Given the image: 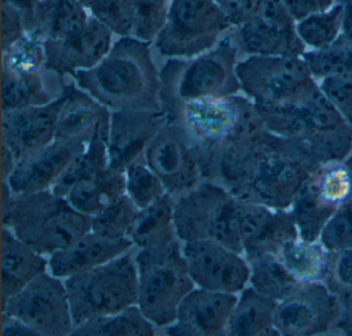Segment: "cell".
Instances as JSON below:
<instances>
[{"mask_svg": "<svg viewBox=\"0 0 352 336\" xmlns=\"http://www.w3.org/2000/svg\"><path fill=\"white\" fill-rule=\"evenodd\" d=\"M321 165L300 142L263 127L224 149L205 180L222 185L242 201L289 210Z\"/></svg>", "mask_w": 352, "mask_h": 336, "instance_id": "obj_1", "label": "cell"}, {"mask_svg": "<svg viewBox=\"0 0 352 336\" xmlns=\"http://www.w3.org/2000/svg\"><path fill=\"white\" fill-rule=\"evenodd\" d=\"M72 77L75 84L111 112L162 110L160 72L149 43L122 36L98 65Z\"/></svg>", "mask_w": 352, "mask_h": 336, "instance_id": "obj_2", "label": "cell"}, {"mask_svg": "<svg viewBox=\"0 0 352 336\" xmlns=\"http://www.w3.org/2000/svg\"><path fill=\"white\" fill-rule=\"evenodd\" d=\"M162 110L184 129L195 145L204 180L224 149L265 127L252 101L239 94L173 103L162 106Z\"/></svg>", "mask_w": 352, "mask_h": 336, "instance_id": "obj_3", "label": "cell"}, {"mask_svg": "<svg viewBox=\"0 0 352 336\" xmlns=\"http://www.w3.org/2000/svg\"><path fill=\"white\" fill-rule=\"evenodd\" d=\"M1 207L3 227L47 258L71 246L91 229V218L51 189L13 195L3 182Z\"/></svg>", "mask_w": 352, "mask_h": 336, "instance_id": "obj_4", "label": "cell"}, {"mask_svg": "<svg viewBox=\"0 0 352 336\" xmlns=\"http://www.w3.org/2000/svg\"><path fill=\"white\" fill-rule=\"evenodd\" d=\"M267 129L296 140L321 162H344L352 147V127L321 88L296 104L256 107Z\"/></svg>", "mask_w": 352, "mask_h": 336, "instance_id": "obj_5", "label": "cell"}, {"mask_svg": "<svg viewBox=\"0 0 352 336\" xmlns=\"http://www.w3.org/2000/svg\"><path fill=\"white\" fill-rule=\"evenodd\" d=\"M135 259L139 280L137 305L157 330L164 329L176 321L179 305L195 288L182 241L175 238L137 249Z\"/></svg>", "mask_w": 352, "mask_h": 336, "instance_id": "obj_6", "label": "cell"}, {"mask_svg": "<svg viewBox=\"0 0 352 336\" xmlns=\"http://www.w3.org/2000/svg\"><path fill=\"white\" fill-rule=\"evenodd\" d=\"M239 49L226 36L211 50L191 59H168L160 71L162 105L239 94Z\"/></svg>", "mask_w": 352, "mask_h": 336, "instance_id": "obj_7", "label": "cell"}, {"mask_svg": "<svg viewBox=\"0 0 352 336\" xmlns=\"http://www.w3.org/2000/svg\"><path fill=\"white\" fill-rule=\"evenodd\" d=\"M135 251L63 280L75 328L94 317L114 315L137 305Z\"/></svg>", "mask_w": 352, "mask_h": 336, "instance_id": "obj_8", "label": "cell"}, {"mask_svg": "<svg viewBox=\"0 0 352 336\" xmlns=\"http://www.w3.org/2000/svg\"><path fill=\"white\" fill-rule=\"evenodd\" d=\"M238 205V198L226 187L212 181H201L175 199L177 236L182 242L215 241L243 255Z\"/></svg>", "mask_w": 352, "mask_h": 336, "instance_id": "obj_9", "label": "cell"}, {"mask_svg": "<svg viewBox=\"0 0 352 336\" xmlns=\"http://www.w3.org/2000/svg\"><path fill=\"white\" fill-rule=\"evenodd\" d=\"M236 75L241 92L259 108L296 104L320 88L302 56H247Z\"/></svg>", "mask_w": 352, "mask_h": 336, "instance_id": "obj_10", "label": "cell"}, {"mask_svg": "<svg viewBox=\"0 0 352 336\" xmlns=\"http://www.w3.org/2000/svg\"><path fill=\"white\" fill-rule=\"evenodd\" d=\"M232 24L213 0H170L156 49L166 59H191L211 50Z\"/></svg>", "mask_w": 352, "mask_h": 336, "instance_id": "obj_11", "label": "cell"}, {"mask_svg": "<svg viewBox=\"0 0 352 336\" xmlns=\"http://www.w3.org/2000/svg\"><path fill=\"white\" fill-rule=\"evenodd\" d=\"M1 313L19 319L38 336L72 335L75 329L65 280L49 271L1 303Z\"/></svg>", "mask_w": 352, "mask_h": 336, "instance_id": "obj_12", "label": "cell"}, {"mask_svg": "<svg viewBox=\"0 0 352 336\" xmlns=\"http://www.w3.org/2000/svg\"><path fill=\"white\" fill-rule=\"evenodd\" d=\"M352 193V175L344 162L321 165L305 183L289 211L298 237L319 240L321 232L336 210Z\"/></svg>", "mask_w": 352, "mask_h": 336, "instance_id": "obj_13", "label": "cell"}, {"mask_svg": "<svg viewBox=\"0 0 352 336\" xmlns=\"http://www.w3.org/2000/svg\"><path fill=\"white\" fill-rule=\"evenodd\" d=\"M236 28L232 39L247 56H302L306 52L296 21L282 0H258L250 17Z\"/></svg>", "mask_w": 352, "mask_h": 336, "instance_id": "obj_14", "label": "cell"}, {"mask_svg": "<svg viewBox=\"0 0 352 336\" xmlns=\"http://www.w3.org/2000/svg\"><path fill=\"white\" fill-rule=\"evenodd\" d=\"M146 162L157 175L166 193L174 199L204 180L195 145L184 129L168 117L166 125L144 154Z\"/></svg>", "mask_w": 352, "mask_h": 336, "instance_id": "obj_15", "label": "cell"}, {"mask_svg": "<svg viewBox=\"0 0 352 336\" xmlns=\"http://www.w3.org/2000/svg\"><path fill=\"white\" fill-rule=\"evenodd\" d=\"M342 311L341 301L323 282H307L278 302L274 325L279 335H323L335 331Z\"/></svg>", "mask_w": 352, "mask_h": 336, "instance_id": "obj_16", "label": "cell"}, {"mask_svg": "<svg viewBox=\"0 0 352 336\" xmlns=\"http://www.w3.org/2000/svg\"><path fill=\"white\" fill-rule=\"evenodd\" d=\"M189 275L197 288L240 294L250 280L244 255L212 240L182 242Z\"/></svg>", "mask_w": 352, "mask_h": 336, "instance_id": "obj_17", "label": "cell"}, {"mask_svg": "<svg viewBox=\"0 0 352 336\" xmlns=\"http://www.w3.org/2000/svg\"><path fill=\"white\" fill-rule=\"evenodd\" d=\"M238 213L243 255L247 260L279 255L286 243L300 238L289 210L274 209L239 199Z\"/></svg>", "mask_w": 352, "mask_h": 336, "instance_id": "obj_18", "label": "cell"}, {"mask_svg": "<svg viewBox=\"0 0 352 336\" xmlns=\"http://www.w3.org/2000/svg\"><path fill=\"white\" fill-rule=\"evenodd\" d=\"M65 101V92L58 100L44 106L1 111V145L12 152L16 162L55 141Z\"/></svg>", "mask_w": 352, "mask_h": 336, "instance_id": "obj_19", "label": "cell"}, {"mask_svg": "<svg viewBox=\"0 0 352 336\" xmlns=\"http://www.w3.org/2000/svg\"><path fill=\"white\" fill-rule=\"evenodd\" d=\"M168 121L164 110H120L111 113L109 167L123 171L145 154Z\"/></svg>", "mask_w": 352, "mask_h": 336, "instance_id": "obj_20", "label": "cell"}, {"mask_svg": "<svg viewBox=\"0 0 352 336\" xmlns=\"http://www.w3.org/2000/svg\"><path fill=\"white\" fill-rule=\"evenodd\" d=\"M239 296L195 286L179 305L176 321L162 329L172 336H223Z\"/></svg>", "mask_w": 352, "mask_h": 336, "instance_id": "obj_21", "label": "cell"}, {"mask_svg": "<svg viewBox=\"0 0 352 336\" xmlns=\"http://www.w3.org/2000/svg\"><path fill=\"white\" fill-rule=\"evenodd\" d=\"M113 34L102 22L90 16L85 28L74 36L44 41L45 65L63 76L92 69L110 52Z\"/></svg>", "mask_w": 352, "mask_h": 336, "instance_id": "obj_22", "label": "cell"}, {"mask_svg": "<svg viewBox=\"0 0 352 336\" xmlns=\"http://www.w3.org/2000/svg\"><path fill=\"white\" fill-rule=\"evenodd\" d=\"M87 143L55 140L46 147L19 160L9 178L3 182L9 187L13 195L49 191Z\"/></svg>", "mask_w": 352, "mask_h": 336, "instance_id": "obj_23", "label": "cell"}, {"mask_svg": "<svg viewBox=\"0 0 352 336\" xmlns=\"http://www.w3.org/2000/svg\"><path fill=\"white\" fill-rule=\"evenodd\" d=\"M135 249L131 239L111 238L86 233L79 240L49 258V272L65 280L69 276L108 263Z\"/></svg>", "mask_w": 352, "mask_h": 336, "instance_id": "obj_24", "label": "cell"}, {"mask_svg": "<svg viewBox=\"0 0 352 336\" xmlns=\"http://www.w3.org/2000/svg\"><path fill=\"white\" fill-rule=\"evenodd\" d=\"M67 87L63 75L46 65L28 72L3 69L1 111L51 104L65 94Z\"/></svg>", "mask_w": 352, "mask_h": 336, "instance_id": "obj_25", "label": "cell"}, {"mask_svg": "<svg viewBox=\"0 0 352 336\" xmlns=\"http://www.w3.org/2000/svg\"><path fill=\"white\" fill-rule=\"evenodd\" d=\"M111 113L75 83L69 84L58 117L55 140L89 142L100 129L110 125Z\"/></svg>", "mask_w": 352, "mask_h": 336, "instance_id": "obj_26", "label": "cell"}, {"mask_svg": "<svg viewBox=\"0 0 352 336\" xmlns=\"http://www.w3.org/2000/svg\"><path fill=\"white\" fill-rule=\"evenodd\" d=\"M49 271V258L20 240L11 230L1 231V303L18 294L38 275Z\"/></svg>", "mask_w": 352, "mask_h": 336, "instance_id": "obj_27", "label": "cell"}, {"mask_svg": "<svg viewBox=\"0 0 352 336\" xmlns=\"http://www.w3.org/2000/svg\"><path fill=\"white\" fill-rule=\"evenodd\" d=\"M124 195L125 173L108 167L91 178L74 185L65 199L80 213L94 218Z\"/></svg>", "mask_w": 352, "mask_h": 336, "instance_id": "obj_28", "label": "cell"}, {"mask_svg": "<svg viewBox=\"0 0 352 336\" xmlns=\"http://www.w3.org/2000/svg\"><path fill=\"white\" fill-rule=\"evenodd\" d=\"M277 301L259 294L247 286L239 296L228 326L226 335H279L274 325Z\"/></svg>", "mask_w": 352, "mask_h": 336, "instance_id": "obj_29", "label": "cell"}, {"mask_svg": "<svg viewBox=\"0 0 352 336\" xmlns=\"http://www.w3.org/2000/svg\"><path fill=\"white\" fill-rule=\"evenodd\" d=\"M174 210L175 199L168 193L148 207L140 209L127 234L135 249H148L178 238Z\"/></svg>", "mask_w": 352, "mask_h": 336, "instance_id": "obj_30", "label": "cell"}, {"mask_svg": "<svg viewBox=\"0 0 352 336\" xmlns=\"http://www.w3.org/2000/svg\"><path fill=\"white\" fill-rule=\"evenodd\" d=\"M87 10L76 0H42L34 32L44 41L69 38L85 28L91 16Z\"/></svg>", "mask_w": 352, "mask_h": 336, "instance_id": "obj_31", "label": "cell"}, {"mask_svg": "<svg viewBox=\"0 0 352 336\" xmlns=\"http://www.w3.org/2000/svg\"><path fill=\"white\" fill-rule=\"evenodd\" d=\"M247 261L250 265V286L277 302L287 298L304 284L294 277L278 255H257Z\"/></svg>", "mask_w": 352, "mask_h": 336, "instance_id": "obj_32", "label": "cell"}, {"mask_svg": "<svg viewBox=\"0 0 352 336\" xmlns=\"http://www.w3.org/2000/svg\"><path fill=\"white\" fill-rule=\"evenodd\" d=\"M329 255L320 241L298 238L286 243L279 258L300 282H323L329 268Z\"/></svg>", "mask_w": 352, "mask_h": 336, "instance_id": "obj_33", "label": "cell"}, {"mask_svg": "<svg viewBox=\"0 0 352 336\" xmlns=\"http://www.w3.org/2000/svg\"><path fill=\"white\" fill-rule=\"evenodd\" d=\"M110 125L100 129L86 147L74 158L63 176L51 189L53 193L65 197L69 189L109 167L108 138Z\"/></svg>", "mask_w": 352, "mask_h": 336, "instance_id": "obj_34", "label": "cell"}, {"mask_svg": "<svg viewBox=\"0 0 352 336\" xmlns=\"http://www.w3.org/2000/svg\"><path fill=\"white\" fill-rule=\"evenodd\" d=\"M157 328L133 305L114 315L94 317L74 329L76 336H153Z\"/></svg>", "mask_w": 352, "mask_h": 336, "instance_id": "obj_35", "label": "cell"}, {"mask_svg": "<svg viewBox=\"0 0 352 336\" xmlns=\"http://www.w3.org/2000/svg\"><path fill=\"white\" fill-rule=\"evenodd\" d=\"M343 10L339 3L327 11L309 16L296 23V32L305 46L321 50L333 45L341 36Z\"/></svg>", "mask_w": 352, "mask_h": 336, "instance_id": "obj_36", "label": "cell"}, {"mask_svg": "<svg viewBox=\"0 0 352 336\" xmlns=\"http://www.w3.org/2000/svg\"><path fill=\"white\" fill-rule=\"evenodd\" d=\"M126 195L139 209H144L166 195V187L141 156L124 171Z\"/></svg>", "mask_w": 352, "mask_h": 336, "instance_id": "obj_37", "label": "cell"}, {"mask_svg": "<svg viewBox=\"0 0 352 336\" xmlns=\"http://www.w3.org/2000/svg\"><path fill=\"white\" fill-rule=\"evenodd\" d=\"M302 59L317 79L352 75V43L341 36L327 48L305 52Z\"/></svg>", "mask_w": 352, "mask_h": 336, "instance_id": "obj_38", "label": "cell"}, {"mask_svg": "<svg viewBox=\"0 0 352 336\" xmlns=\"http://www.w3.org/2000/svg\"><path fill=\"white\" fill-rule=\"evenodd\" d=\"M168 0H131V36L142 42L156 40L168 19Z\"/></svg>", "mask_w": 352, "mask_h": 336, "instance_id": "obj_39", "label": "cell"}, {"mask_svg": "<svg viewBox=\"0 0 352 336\" xmlns=\"http://www.w3.org/2000/svg\"><path fill=\"white\" fill-rule=\"evenodd\" d=\"M139 210L129 196H122L91 218L90 231L111 238L127 237Z\"/></svg>", "mask_w": 352, "mask_h": 336, "instance_id": "obj_40", "label": "cell"}, {"mask_svg": "<svg viewBox=\"0 0 352 336\" xmlns=\"http://www.w3.org/2000/svg\"><path fill=\"white\" fill-rule=\"evenodd\" d=\"M44 40L38 32L25 38L3 52V69L13 72L36 71L45 67Z\"/></svg>", "mask_w": 352, "mask_h": 336, "instance_id": "obj_41", "label": "cell"}, {"mask_svg": "<svg viewBox=\"0 0 352 336\" xmlns=\"http://www.w3.org/2000/svg\"><path fill=\"white\" fill-rule=\"evenodd\" d=\"M319 241L331 253L352 249V193L329 218Z\"/></svg>", "mask_w": 352, "mask_h": 336, "instance_id": "obj_42", "label": "cell"}, {"mask_svg": "<svg viewBox=\"0 0 352 336\" xmlns=\"http://www.w3.org/2000/svg\"><path fill=\"white\" fill-rule=\"evenodd\" d=\"M90 15L117 36H131V0H91Z\"/></svg>", "mask_w": 352, "mask_h": 336, "instance_id": "obj_43", "label": "cell"}, {"mask_svg": "<svg viewBox=\"0 0 352 336\" xmlns=\"http://www.w3.org/2000/svg\"><path fill=\"white\" fill-rule=\"evenodd\" d=\"M323 284L340 299L343 306L352 303V249L331 253Z\"/></svg>", "mask_w": 352, "mask_h": 336, "instance_id": "obj_44", "label": "cell"}, {"mask_svg": "<svg viewBox=\"0 0 352 336\" xmlns=\"http://www.w3.org/2000/svg\"><path fill=\"white\" fill-rule=\"evenodd\" d=\"M321 90L352 127V75L329 76L321 79Z\"/></svg>", "mask_w": 352, "mask_h": 336, "instance_id": "obj_45", "label": "cell"}, {"mask_svg": "<svg viewBox=\"0 0 352 336\" xmlns=\"http://www.w3.org/2000/svg\"><path fill=\"white\" fill-rule=\"evenodd\" d=\"M21 14L11 6L3 3L1 7V47L3 51L25 38L28 34Z\"/></svg>", "mask_w": 352, "mask_h": 336, "instance_id": "obj_46", "label": "cell"}, {"mask_svg": "<svg viewBox=\"0 0 352 336\" xmlns=\"http://www.w3.org/2000/svg\"><path fill=\"white\" fill-rule=\"evenodd\" d=\"M232 28L242 25L250 17L258 0H213Z\"/></svg>", "mask_w": 352, "mask_h": 336, "instance_id": "obj_47", "label": "cell"}, {"mask_svg": "<svg viewBox=\"0 0 352 336\" xmlns=\"http://www.w3.org/2000/svg\"><path fill=\"white\" fill-rule=\"evenodd\" d=\"M333 1L335 0H282L296 23L309 16L327 11L333 7Z\"/></svg>", "mask_w": 352, "mask_h": 336, "instance_id": "obj_48", "label": "cell"}, {"mask_svg": "<svg viewBox=\"0 0 352 336\" xmlns=\"http://www.w3.org/2000/svg\"><path fill=\"white\" fill-rule=\"evenodd\" d=\"M42 0H3V3L11 6L21 14L28 32L36 30V12Z\"/></svg>", "mask_w": 352, "mask_h": 336, "instance_id": "obj_49", "label": "cell"}, {"mask_svg": "<svg viewBox=\"0 0 352 336\" xmlns=\"http://www.w3.org/2000/svg\"><path fill=\"white\" fill-rule=\"evenodd\" d=\"M1 334L7 335H23V336H38V334L30 329L25 324L20 322L15 317L1 313Z\"/></svg>", "mask_w": 352, "mask_h": 336, "instance_id": "obj_50", "label": "cell"}, {"mask_svg": "<svg viewBox=\"0 0 352 336\" xmlns=\"http://www.w3.org/2000/svg\"><path fill=\"white\" fill-rule=\"evenodd\" d=\"M343 10L341 38L352 43V0H339Z\"/></svg>", "mask_w": 352, "mask_h": 336, "instance_id": "obj_51", "label": "cell"}, {"mask_svg": "<svg viewBox=\"0 0 352 336\" xmlns=\"http://www.w3.org/2000/svg\"><path fill=\"white\" fill-rule=\"evenodd\" d=\"M333 332H339L342 335L352 336V303L343 306L341 317Z\"/></svg>", "mask_w": 352, "mask_h": 336, "instance_id": "obj_52", "label": "cell"}, {"mask_svg": "<svg viewBox=\"0 0 352 336\" xmlns=\"http://www.w3.org/2000/svg\"><path fill=\"white\" fill-rule=\"evenodd\" d=\"M1 147H3L1 148V177H3V181H6L13 172L17 162L7 147L3 145Z\"/></svg>", "mask_w": 352, "mask_h": 336, "instance_id": "obj_53", "label": "cell"}, {"mask_svg": "<svg viewBox=\"0 0 352 336\" xmlns=\"http://www.w3.org/2000/svg\"><path fill=\"white\" fill-rule=\"evenodd\" d=\"M344 162H345L346 166L349 169L350 173H351L352 175V147L351 150H350L349 154H348L347 158L344 160Z\"/></svg>", "mask_w": 352, "mask_h": 336, "instance_id": "obj_54", "label": "cell"}, {"mask_svg": "<svg viewBox=\"0 0 352 336\" xmlns=\"http://www.w3.org/2000/svg\"><path fill=\"white\" fill-rule=\"evenodd\" d=\"M76 1L81 3V5H83L84 7L87 8V9L88 7H89L90 3H91V0H76Z\"/></svg>", "mask_w": 352, "mask_h": 336, "instance_id": "obj_55", "label": "cell"}]
</instances>
